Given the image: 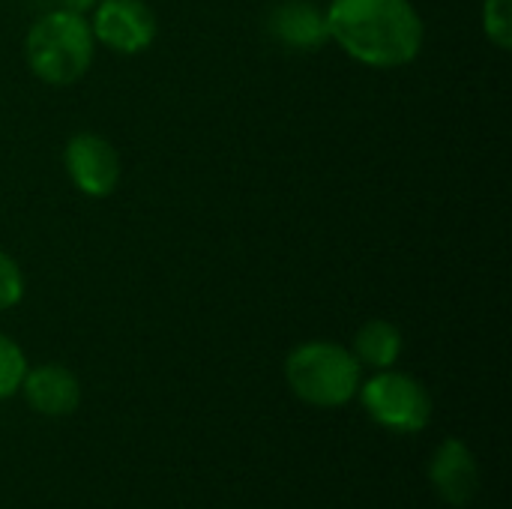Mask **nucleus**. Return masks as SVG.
Instances as JSON below:
<instances>
[{
  "label": "nucleus",
  "instance_id": "obj_1",
  "mask_svg": "<svg viewBox=\"0 0 512 509\" xmlns=\"http://www.w3.org/2000/svg\"><path fill=\"white\" fill-rule=\"evenodd\" d=\"M327 30L351 60L399 69L423 51L426 27L411 0H330Z\"/></svg>",
  "mask_w": 512,
  "mask_h": 509
},
{
  "label": "nucleus",
  "instance_id": "obj_2",
  "mask_svg": "<svg viewBox=\"0 0 512 509\" xmlns=\"http://www.w3.org/2000/svg\"><path fill=\"white\" fill-rule=\"evenodd\" d=\"M96 57V39L87 15L66 6L39 15L24 36L27 69L51 87H69L81 81Z\"/></svg>",
  "mask_w": 512,
  "mask_h": 509
},
{
  "label": "nucleus",
  "instance_id": "obj_3",
  "mask_svg": "<svg viewBox=\"0 0 512 509\" xmlns=\"http://www.w3.org/2000/svg\"><path fill=\"white\" fill-rule=\"evenodd\" d=\"M363 366L351 354V348L330 342V339H312L285 357V381L288 390L309 408L333 411L345 408L357 399L363 384Z\"/></svg>",
  "mask_w": 512,
  "mask_h": 509
},
{
  "label": "nucleus",
  "instance_id": "obj_4",
  "mask_svg": "<svg viewBox=\"0 0 512 509\" xmlns=\"http://www.w3.org/2000/svg\"><path fill=\"white\" fill-rule=\"evenodd\" d=\"M363 411L393 435H417L432 423L435 402L423 381L408 372L381 369L369 381L360 384Z\"/></svg>",
  "mask_w": 512,
  "mask_h": 509
},
{
  "label": "nucleus",
  "instance_id": "obj_5",
  "mask_svg": "<svg viewBox=\"0 0 512 509\" xmlns=\"http://www.w3.org/2000/svg\"><path fill=\"white\" fill-rule=\"evenodd\" d=\"M63 168L87 198H108L123 174L117 147L99 132H75L63 147Z\"/></svg>",
  "mask_w": 512,
  "mask_h": 509
},
{
  "label": "nucleus",
  "instance_id": "obj_6",
  "mask_svg": "<svg viewBox=\"0 0 512 509\" xmlns=\"http://www.w3.org/2000/svg\"><path fill=\"white\" fill-rule=\"evenodd\" d=\"M90 30L96 45L114 54H141L156 39V12L147 0H102L93 9Z\"/></svg>",
  "mask_w": 512,
  "mask_h": 509
},
{
  "label": "nucleus",
  "instance_id": "obj_7",
  "mask_svg": "<svg viewBox=\"0 0 512 509\" xmlns=\"http://www.w3.org/2000/svg\"><path fill=\"white\" fill-rule=\"evenodd\" d=\"M429 483L438 492V498L450 507H468L480 492V462L474 450L459 441L447 438L429 459Z\"/></svg>",
  "mask_w": 512,
  "mask_h": 509
},
{
  "label": "nucleus",
  "instance_id": "obj_8",
  "mask_svg": "<svg viewBox=\"0 0 512 509\" xmlns=\"http://www.w3.org/2000/svg\"><path fill=\"white\" fill-rule=\"evenodd\" d=\"M18 393L42 417H69L81 405V381L60 363H42L33 369L27 366Z\"/></svg>",
  "mask_w": 512,
  "mask_h": 509
},
{
  "label": "nucleus",
  "instance_id": "obj_9",
  "mask_svg": "<svg viewBox=\"0 0 512 509\" xmlns=\"http://www.w3.org/2000/svg\"><path fill=\"white\" fill-rule=\"evenodd\" d=\"M270 36L288 51H318L330 42L327 12L315 0H282L270 12Z\"/></svg>",
  "mask_w": 512,
  "mask_h": 509
},
{
  "label": "nucleus",
  "instance_id": "obj_10",
  "mask_svg": "<svg viewBox=\"0 0 512 509\" xmlns=\"http://www.w3.org/2000/svg\"><path fill=\"white\" fill-rule=\"evenodd\" d=\"M402 348H405L402 330H399L393 321L372 318V321H366V324L357 330L354 345H351V354L357 357V363H360L363 369L381 372V369H393V366L399 363Z\"/></svg>",
  "mask_w": 512,
  "mask_h": 509
},
{
  "label": "nucleus",
  "instance_id": "obj_11",
  "mask_svg": "<svg viewBox=\"0 0 512 509\" xmlns=\"http://www.w3.org/2000/svg\"><path fill=\"white\" fill-rule=\"evenodd\" d=\"M24 375H27V357L21 345L6 333H0V402L21 390Z\"/></svg>",
  "mask_w": 512,
  "mask_h": 509
},
{
  "label": "nucleus",
  "instance_id": "obj_12",
  "mask_svg": "<svg viewBox=\"0 0 512 509\" xmlns=\"http://www.w3.org/2000/svg\"><path fill=\"white\" fill-rule=\"evenodd\" d=\"M483 33L486 39L501 48H512V0H483Z\"/></svg>",
  "mask_w": 512,
  "mask_h": 509
},
{
  "label": "nucleus",
  "instance_id": "obj_13",
  "mask_svg": "<svg viewBox=\"0 0 512 509\" xmlns=\"http://www.w3.org/2000/svg\"><path fill=\"white\" fill-rule=\"evenodd\" d=\"M21 297H24V270L9 252H0V312L18 306Z\"/></svg>",
  "mask_w": 512,
  "mask_h": 509
},
{
  "label": "nucleus",
  "instance_id": "obj_14",
  "mask_svg": "<svg viewBox=\"0 0 512 509\" xmlns=\"http://www.w3.org/2000/svg\"><path fill=\"white\" fill-rule=\"evenodd\" d=\"M99 3H102V0H60V6H66V9H72V12H81V15L93 12Z\"/></svg>",
  "mask_w": 512,
  "mask_h": 509
}]
</instances>
